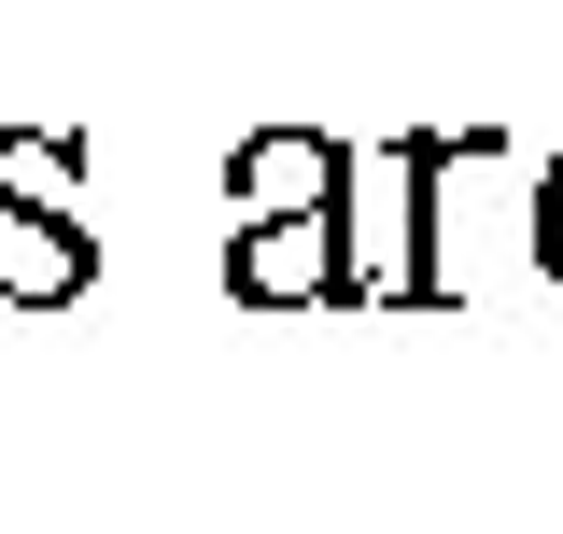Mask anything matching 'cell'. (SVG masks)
<instances>
[{"label":"cell","mask_w":563,"mask_h":534,"mask_svg":"<svg viewBox=\"0 0 563 534\" xmlns=\"http://www.w3.org/2000/svg\"><path fill=\"white\" fill-rule=\"evenodd\" d=\"M99 281L85 127H0V310H70Z\"/></svg>","instance_id":"6da1fadb"},{"label":"cell","mask_w":563,"mask_h":534,"mask_svg":"<svg viewBox=\"0 0 563 534\" xmlns=\"http://www.w3.org/2000/svg\"><path fill=\"white\" fill-rule=\"evenodd\" d=\"M352 169H366V155H352L339 127H296V113H282V127L225 141V211H240V225H324V211H352Z\"/></svg>","instance_id":"7a4b0ae2"},{"label":"cell","mask_w":563,"mask_h":534,"mask_svg":"<svg viewBox=\"0 0 563 534\" xmlns=\"http://www.w3.org/2000/svg\"><path fill=\"white\" fill-rule=\"evenodd\" d=\"M225 296L240 310H352V211H324V225H240L225 240Z\"/></svg>","instance_id":"3957f363"},{"label":"cell","mask_w":563,"mask_h":534,"mask_svg":"<svg viewBox=\"0 0 563 534\" xmlns=\"http://www.w3.org/2000/svg\"><path fill=\"white\" fill-rule=\"evenodd\" d=\"M536 267L563 281V183H536Z\"/></svg>","instance_id":"277c9868"},{"label":"cell","mask_w":563,"mask_h":534,"mask_svg":"<svg viewBox=\"0 0 563 534\" xmlns=\"http://www.w3.org/2000/svg\"><path fill=\"white\" fill-rule=\"evenodd\" d=\"M536 183H563V155H550V169H536Z\"/></svg>","instance_id":"5b68a950"}]
</instances>
